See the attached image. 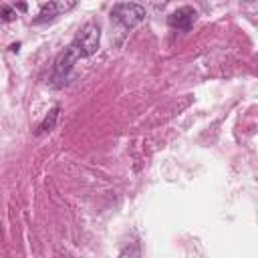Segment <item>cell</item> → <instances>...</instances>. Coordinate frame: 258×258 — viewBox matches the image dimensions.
<instances>
[{"instance_id": "4", "label": "cell", "mask_w": 258, "mask_h": 258, "mask_svg": "<svg viewBox=\"0 0 258 258\" xmlns=\"http://www.w3.org/2000/svg\"><path fill=\"white\" fill-rule=\"evenodd\" d=\"M196 16L198 12L191 8V6H181L177 10H173L169 16H167V24L173 28V30H189L191 24L196 22Z\"/></svg>"}, {"instance_id": "6", "label": "cell", "mask_w": 258, "mask_h": 258, "mask_svg": "<svg viewBox=\"0 0 258 258\" xmlns=\"http://www.w3.org/2000/svg\"><path fill=\"white\" fill-rule=\"evenodd\" d=\"M56 117H58V107H54V109H50V113L42 119V123H40V127H38V131L40 133H46V131H50V129H54V123H56Z\"/></svg>"}, {"instance_id": "2", "label": "cell", "mask_w": 258, "mask_h": 258, "mask_svg": "<svg viewBox=\"0 0 258 258\" xmlns=\"http://www.w3.org/2000/svg\"><path fill=\"white\" fill-rule=\"evenodd\" d=\"M147 16L145 8L141 4H133V2H121L115 4L111 8V20L121 28V30H131L133 26H137L143 18Z\"/></svg>"}, {"instance_id": "5", "label": "cell", "mask_w": 258, "mask_h": 258, "mask_svg": "<svg viewBox=\"0 0 258 258\" xmlns=\"http://www.w3.org/2000/svg\"><path fill=\"white\" fill-rule=\"evenodd\" d=\"M71 8H75V2H46V4L40 6V10H38V14H36V18H34L32 22H34V24L50 22V20H54L58 14H62V12H67V10H71Z\"/></svg>"}, {"instance_id": "7", "label": "cell", "mask_w": 258, "mask_h": 258, "mask_svg": "<svg viewBox=\"0 0 258 258\" xmlns=\"http://www.w3.org/2000/svg\"><path fill=\"white\" fill-rule=\"evenodd\" d=\"M0 18H2V20H14V18H16L14 6H8V4L0 6Z\"/></svg>"}, {"instance_id": "3", "label": "cell", "mask_w": 258, "mask_h": 258, "mask_svg": "<svg viewBox=\"0 0 258 258\" xmlns=\"http://www.w3.org/2000/svg\"><path fill=\"white\" fill-rule=\"evenodd\" d=\"M77 60H79V54H77L71 46H67V48L56 56V60H54V67H52V81H64Z\"/></svg>"}, {"instance_id": "1", "label": "cell", "mask_w": 258, "mask_h": 258, "mask_svg": "<svg viewBox=\"0 0 258 258\" xmlns=\"http://www.w3.org/2000/svg\"><path fill=\"white\" fill-rule=\"evenodd\" d=\"M99 40H101V28H99V24L87 22V24L77 32V36L71 40L69 46L79 54V58H85V56H91V54L97 52Z\"/></svg>"}]
</instances>
